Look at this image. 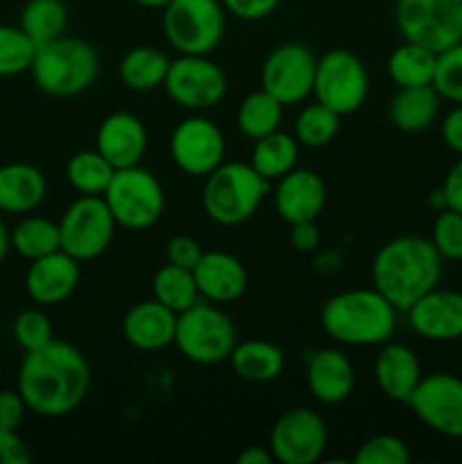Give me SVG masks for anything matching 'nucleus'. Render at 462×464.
<instances>
[{"label": "nucleus", "mask_w": 462, "mask_h": 464, "mask_svg": "<svg viewBox=\"0 0 462 464\" xmlns=\"http://www.w3.org/2000/svg\"><path fill=\"white\" fill-rule=\"evenodd\" d=\"M433 86L439 98L453 104H462V41L438 54Z\"/></svg>", "instance_id": "ea45409f"}, {"label": "nucleus", "mask_w": 462, "mask_h": 464, "mask_svg": "<svg viewBox=\"0 0 462 464\" xmlns=\"http://www.w3.org/2000/svg\"><path fill=\"white\" fill-rule=\"evenodd\" d=\"M12 249L27 261H36L41 256L62 249V234L59 222L41 216H27L12 229Z\"/></svg>", "instance_id": "473e14b6"}, {"label": "nucleus", "mask_w": 462, "mask_h": 464, "mask_svg": "<svg viewBox=\"0 0 462 464\" xmlns=\"http://www.w3.org/2000/svg\"><path fill=\"white\" fill-rule=\"evenodd\" d=\"M202 245H199L193 236H172L166 245V263L186 267V270H193L199 263V258H202Z\"/></svg>", "instance_id": "79ce46f5"}, {"label": "nucleus", "mask_w": 462, "mask_h": 464, "mask_svg": "<svg viewBox=\"0 0 462 464\" xmlns=\"http://www.w3.org/2000/svg\"><path fill=\"white\" fill-rule=\"evenodd\" d=\"M430 240L444 261H462V213L451 208L439 211L433 222Z\"/></svg>", "instance_id": "a19ab883"}, {"label": "nucleus", "mask_w": 462, "mask_h": 464, "mask_svg": "<svg viewBox=\"0 0 462 464\" xmlns=\"http://www.w3.org/2000/svg\"><path fill=\"white\" fill-rule=\"evenodd\" d=\"M329 444L324 417L313 408H290L274 421L270 451L281 464H315L324 458Z\"/></svg>", "instance_id": "4468645a"}, {"label": "nucleus", "mask_w": 462, "mask_h": 464, "mask_svg": "<svg viewBox=\"0 0 462 464\" xmlns=\"http://www.w3.org/2000/svg\"><path fill=\"white\" fill-rule=\"evenodd\" d=\"M168 68H170V57L163 50L154 48V45H139L120 59L118 75L127 89L148 93L159 86L163 89Z\"/></svg>", "instance_id": "cd10ccee"}, {"label": "nucleus", "mask_w": 462, "mask_h": 464, "mask_svg": "<svg viewBox=\"0 0 462 464\" xmlns=\"http://www.w3.org/2000/svg\"><path fill=\"white\" fill-rule=\"evenodd\" d=\"M116 227L102 195H80L59 220L62 249L80 263L95 261L109 249Z\"/></svg>", "instance_id": "9b49d317"}, {"label": "nucleus", "mask_w": 462, "mask_h": 464, "mask_svg": "<svg viewBox=\"0 0 462 464\" xmlns=\"http://www.w3.org/2000/svg\"><path fill=\"white\" fill-rule=\"evenodd\" d=\"M177 313L157 299H143L122 315V335L134 349L145 353L161 352L175 344Z\"/></svg>", "instance_id": "4be33fe9"}, {"label": "nucleus", "mask_w": 462, "mask_h": 464, "mask_svg": "<svg viewBox=\"0 0 462 464\" xmlns=\"http://www.w3.org/2000/svg\"><path fill=\"white\" fill-rule=\"evenodd\" d=\"M297 159L299 140L294 139V134H285V131L276 130L272 134L263 136V139L254 140L249 163L263 179L276 181L297 168Z\"/></svg>", "instance_id": "c85d7f7f"}, {"label": "nucleus", "mask_w": 462, "mask_h": 464, "mask_svg": "<svg viewBox=\"0 0 462 464\" xmlns=\"http://www.w3.org/2000/svg\"><path fill=\"white\" fill-rule=\"evenodd\" d=\"M9 249H12V231L7 229L5 220L0 218V266H3L5 258H7Z\"/></svg>", "instance_id": "3c124183"}, {"label": "nucleus", "mask_w": 462, "mask_h": 464, "mask_svg": "<svg viewBox=\"0 0 462 464\" xmlns=\"http://www.w3.org/2000/svg\"><path fill=\"white\" fill-rule=\"evenodd\" d=\"M397 308L371 285L353 288L326 299L320 324L331 340L349 347H380L392 340Z\"/></svg>", "instance_id": "7ed1b4c3"}, {"label": "nucleus", "mask_w": 462, "mask_h": 464, "mask_svg": "<svg viewBox=\"0 0 462 464\" xmlns=\"http://www.w3.org/2000/svg\"><path fill=\"white\" fill-rule=\"evenodd\" d=\"M152 297L161 302L163 306L170 308V311H175L177 315L188 311L190 306H195L202 299L197 284H195L193 270L172 266V263H166V266L154 272Z\"/></svg>", "instance_id": "72a5a7b5"}, {"label": "nucleus", "mask_w": 462, "mask_h": 464, "mask_svg": "<svg viewBox=\"0 0 462 464\" xmlns=\"http://www.w3.org/2000/svg\"><path fill=\"white\" fill-rule=\"evenodd\" d=\"M406 406L421 424L451 440H462V379L451 372L424 374Z\"/></svg>", "instance_id": "2eb2a0df"}, {"label": "nucleus", "mask_w": 462, "mask_h": 464, "mask_svg": "<svg viewBox=\"0 0 462 464\" xmlns=\"http://www.w3.org/2000/svg\"><path fill=\"white\" fill-rule=\"evenodd\" d=\"M116 168L98 150H80L66 163V179L80 195H104Z\"/></svg>", "instance_id": "f704fd0d"}, {"label": "nucleus", "mask_w": 462, "mask_h": 464, "mask_svg": "<svg viewBox=\"0 0 462 464\" xmlns=\"http://www.w3.org/2000/svg\"><path fill=\"white\" fill-rule=\"evenodd\" d=\"M353 464H408L410 449L401 438L390 433L374 435L358 447L351 458Z\"/></svg>", "instance_id": "58836bf2"}, {"label": "nucleus", "mask_w": 462, "mask_h": 464, "mask_svg": "<svg viewBox=\"0 0 462 464\" xmlns=\"http://www.w3.org/2000/svg\"><path fill=\"white\" fill-rule=\"evenodd\" d=\"M439 188H442L444 199H447V208L462 213V159L453 163Z\"/></svg>", "instance_id": "de8ad7c7"}, {"label": "nucleus", "mask_w": 462, "mask_h": 464, "mask_svg": "<svg viewBox=\"0 0 462 464\" xmlns=\"http://www.w3.org/2000/svg\"><path fill=\"white\" fill-rule=\"evenodd\" d=\"M238 343L231 317L217 304L197 302L177 315L175 347L195 365H220L229 361Z\"/></svg>", "instance_id": "423d86ee"}, {"label": "nucleus", "mask_w": 462, "mask_h": 464, "mask_svg": "<svg viewBox=\"0 0 462 464\" xmlns=\"http://www.w3.org/2000/svg\"><path fill=\"white\" fill-rule=\"evenodd\" d=\"M27 415V403L16 390H0V429L18 430Z\"/></svg>", "instance_id": "37998d69"}, {"label": "nucleus", "mask_w": 462, "mask_h": 464, "mask_svg": "<svg viewBox=\"0 0 462 464\" xmlns=\"http://www.w3.org/2000/svg\"><path fill=\"white\" fill-rule=\"evenodd\" d=\"M95 150L116 170L140 166L148 150V130L136 113L113 111L102 118L95 131Z\"/></svg>", "instance_id": "6ab92c4d"}, {"label": "nucleus", "mask_w": 462, "mask_h": 464, "mask_svg": "<svg viewBox=\"0 0 462 464\" xmlns=\"http://www.w3.org/2000/svg\"><path fill=\"white\" fill-rule=\"evenodd\" d=\"M195 284L199 297L211 304H231L245 295L249 285L247 267L238 256L229 252H204L197 266L193 267Z\"/></svg>", "instance_id": "412c9836"}, {"label": "nucleus", "mask_w": 462, "mask_h": 464, "mask_svg": "<svg viewBox=\"0 0 462 464\" xmlns=\"http://www.w3.org/2000/svg\"><path fill=\"white\" fill-rule=\"evenodd\" d=\"M317 57L308 45L285 41L270 50L261 66V89L274 95L284 107L303 102L313 95Z\"/></svg>", "instance_id": "ddd939ff"}, {"label": "nucleus", "mask_w": 462, "mask_h": 464, "mask_svg": "<svg viewBox=\"0 0 462 464\" xmlns=\"http://www.w3.org/2000/svg\"><path fill=\"white\" fill-rule=\"evenodd\" d=\"M442 139L448 150L462 157V104H456L442 121Z\"/></svg>", "instance_id": "09e8293b"}, {"label": "nucleus", "mask_w": 462, "mask_h": 464, "mask_svg": "<svg viewBox=\"0 0 462 464\" xmlns=\"http://www.w3.org/2000/svg\"><path fill=\"white\" fill-rule=\"evenodd\" d=\"M220 0H172L163 7V36L179 54H211L225 39Z\"/></svg>", "instance_id": "6e6552de"}, {"label": "nucleus", "mask_w": 462, "mask_h": 464, "mask_svg": "<svg viewBox=\"0 0 462 464\" xmlns=\"http://www.w3.org/2000/svg\"><path fill=\"white\" fill-rule=\"evenodd\" d=\"M444 258L424 236L388 240L371 261V285L397 311H408L417 299L438 288Z\"/></svg>", "instance_id": "f03ea898"}, {"label": "nucleus", "mask_w": 462, "mask_h": 464, "mask_svg": "<svg viewBox=\"0 0 462 464\" xmlns=\"http://www.w3.org/2000/svg\"><path fill=\"white\" fill-rule=\"evenodd\" d=\"M21 30L34 41V45L50 44L66 34L68 7L63 0H27L21 12Z\"/></svg>", "instance_id": "2f4dec72"}, {"label": "nucleus", "mask_w": 462, "mask_h": 464, "mask_svg": "<svg viewBox=\"0 0 462 464\" xmlns=\"http://www.w3.org/2000/svg\"><path fill=\"white\" fill-rule=\"evenodd\" d=\"M408 324L430 343H453L462 338V293L433 288L408 308Z\"/></svg>", "instance_id": "f3484780"}, {"label": "nucleus", "mask_w": 462, "mask_h": 464, "mask_svg": "<svg viewBox=\"0 0 462 464\" xmlns=\"http://www.w3.org/2000/svg\"><path fill=\"white\" fill-rule=\"evenodd\" d=\"M340 113L315 100L299 111L294 121V139L303 148H324L340 131Z\"/></svg>", "instance_id": "c9c22d12"}, {"label": "nucleus", "mask_w": 462, "mask_h": 464, "mask_svg": "<svg viewBox=\"0 0 462 464\" xmlns=\"http://www.w3.org/2000/svg\"><path fill=\"white\" fill-rule=\"evenodd\" d=\"M394 23L403 41L439 54L462 41V0H397Z\"/></svg>", "instance_id": "1a4fd4ad"}, {"label": "nucleus", "mask_w": 462, "mask_h": 464, "mask_svg": "<svg viewBox=\"0 0 462 464\" xmlns=\"http://www.w3.org/2000/svg\"><path fill=\"white\" fill-rule=\"evenodd\" d=\"M439 100L442 98H439V93L435 91L433 84L403 86V89H399L397 95L390 100V122H392L399 131H406V134L424 131L426 127L433 125L435 118H438Z\"/></svg>", "instance_id": "bb28decb"}, {"label": "nucleus", "mask_w": 462, "mask_h": 464, "mask_svg": "<svg viewBox=\"0 0 462 464\" xmlns=\"http://www.w3.org/2000/svg\"><path fill=\"white\" fill-rule=\"evenodd\" d=\"M231 370L236 376L249 383H270L281 376L285 367V353L279 344L270 340L252 338L245 343H236L229 356Z\"/></svg>", "instance_id": "a878e982"}, {"label": "nucleus", "mask_w": 462, "mask_h": 464, "mask_svg": "<svg viewBox=\"0 0 462 464\" xmlns=\"http://www.w3.org/2000/svg\"><path fill=\"white\" fill-rule=\"evenodd\" d=\"M14 340L23 352H36V349L45 347L54 340L53 322L45 315L41 308H27V311L18 313L12 326Z\"/></svg>", "instance_id": "4c0bfd02"}, {"label": "nucleus", "mask_w": 462, "mask_h": 464, "mask_svg": "<svg viewBox=\"0 0 462 464\" xmlns=\"http://www.w3.org/2000/svg\"><path fill=\"white\" fill-rule=\"evenodd\" d=\"M370 93V75L358 54L347 48H333L317 57L313 95L340 116L356 113Z\"/></svg>", "instance_id": "9d476101"}, {"label": "nucleus", "mask_w": 462, "mask_h": 464, "mask_svg": "<svg viewBox=\"0 0 462 464\" xmlns=\"http://www.w3.org/2000/svg\"><path fill=\"white\" fill-rule=\"evenodd\" d=\"M48 193L45 175L32 163H5L0 166V211L25 216L41 207Z\"/></svg>", "instance_id": "393cba45"}, {"label": "nucleus", "mask_w": 462, "mask_h": 464, "mask_svg": "<svg viewBox=\"0 0 462 464\" xmlns=\"http://www.w3.org/2000/svg\"><path fill=\"white\" fill-rule=\"evenodd\" d=\"M18 392L27 411L57 420L75 412L91 388V367L84 353L71 343L53 340L36 352H27L18 367Z\"/></svg>", "instance_id": "f257e3e1"}, {"label": "nucleus", "mask_w": 462, "mask_h": 464, "mask_svg": "<svg viewBox=\"0 0 462 464\" xmlns=\"http://www.w3.org/2000/svg\"><path fill=\"white\" fill-rule=\"evenodd\" d=\"M306 385L313 399L324 406H338L353 394L356 388V370L347 353L340 349H317L308 358Z\"/></svg>", "instance_id": "5701e85b"}, {"label": "nucleus", "mask_w": 462, "mask_h": 464, "mask_svg": "<svg viewBox=\"0 0 462 464\" xmlns=\"http://www.w3.org/2000/svg\"><path fill=\"white\" fill-rule=\"evenodd\" d=\"M36 45L21 25H0V77L30 72Z\"/></svg>", "instance_id": "e433bc0d"}, {"label": "nucleus", "mask_w": 462, "mask_h": 464, "mask_svg": "<svg viewBox=\"0 0 462 464\" xmlns=\"http://www.w3.org/2000/svg\"><path fill=\"white\" fill-rule=\"evenodd\" d=\"M284 109L285 107L274 95H270L263 89L245 95L238 107V113H236L240 134L249 140H258L263 136L272 134V131H276L281 127Z\"/></svg>", "instance_id": "7c9ffc66"}, {"label": "nucleus", "mask_w": 462, "mask_h": 464, "mask_svg": "<svg viewBox=\"0 0 462 464\" xmlns=\"http://www.w3.org/2000/svg\"><path fill=\"white\" fill-rule=\"evenodd\" d=\"M32 462V451L18 430L0 429V464H27Z\"/></svg>", "instance_id": "a18cd8bd"}, {"label": "nucleus", "mask_w": 462, "mask_h": 464, "mask_svg": "<svg viewBox=\"0 0 462 464\" xmlns=\"http://www.w3.org/2000/svg\"><path fill=\"white\" fill-rule=\"evenodd\" d=\"M163 91L179 107L202 113L225 100L226 75L208 54H179L170 59Z\"/></svg>", "instance_id": "f8f14e48"}, {"label": "nucleus", "mask_w": 462, "mask_h": 464, "mask_svg": "<svg viewBox=\"0 0 462 464\" xmlns=\"http://www.w3.org/2000/svg\"><path fill=\"white\" fill-rule=\"evenodd\" d=\"M80 266L82 263L63 249L30 261L25 272L27 297L39 306H59L68 302L80 285Z\"/></svg>", "instance_id": "a211bd4d"}, {"label": "nucleus", "mask_w": 462, "mask_h": 464, "mask_svg": "<svg viewBox=\"0 0 462 464\" xmlns=\"http://www.w3.org/2000/svg\"><path fill=\"white\" fill-rule=\"evenodd\" d=\"M421 379H424L421 362L408 344L392 343V340L380 344L374 361V381L385 397L408 403Z\"/></svg>", "instance_id": "b1692460"}, {"label": "nucleus", "mask_w": 462, "mask_h": 464, "mask_svg": "<svg viewBox=\"0 0 462 464\" xmlns=\"http://www.w3.org/2000/svg\"><path fill=\"white\" fill-rule=\"evenodd\" d=\"M267 193L270 181L263 179L252 163L222 161L211 175L204 177L202 208L216 225L236 227L261 208Z\"/></svg>", "instance_id": "39448f33"}, {"label": "nucleus", "mask_w": 462, "mask_h": 464, "mask_svg": "<svg viewBox=\"0 0 462 464\" xmlns=\"http://www.w3.org/2000/svg\"><path fill=\"white\" fill-rule=\"evenodd\" d=\"M220 3L231 16L240 21H261L279 7L281 0H220Z\"/></svg>", "instance_id": "c03bdc74"}, {"label": "nucleus", "mask_w": 462, "mask_h": 464, "mask_svg": "<svg viewBox=\"0 0 462 464\" xmlns=\"http://www.w3.org/2000/svg\"><path fill=\"white\" fill-rule=\"evenodd\" d=\"M326 184L315 170L294 168L276 179L274 211L285 225L317 220L324 211Z\"/></svg>", "instance_id": "aec40b11"}, {"label": "nucleus", "mask_w": 462, "mask_h": 464, "mask_svg": "<svg viewBox=\"0 0 462 464\" xmlns=\"http://www.w3.org/2000/svg\"><path fill=\"white\" fill-rule=\"evenodd\" d=\"M226 140L220 127L207 116L184 118L170 134V159L190 177H207L225 161Z\"/></svg>", "instance_id": "dca6fc26"}, {"label": "nucleus", "mask_w": 462, "mask_h": 464, "mask_svg": "<svg viewBox=\"0 0 462 464\" xmlns=\"http://www.w3.org/2000/svg\"><path fill=\"white\" fill-rule=\"evenodd\" d=\"M435 68H438V53L412 41H403L388 57V75L399 89L433 84Z\"/></svg>", "instance_id": "c756f323"}, {"label": "nucleus", "mask_w": 462, "mask_h": 464, "mask_svg": "<svg viewBox=\"0 0 462 464\" xmlns=\"http://www.w3.org/2000/svg\"><path fill=\"white\" fill-rule=\"evenodd\" d=\"M136 5H140V7H149V9H163L168 7V5L172 3V0H134Z\"/></svg>", "instance_id": "864d4df0"}, {"label": "nucleus", "mask_w": 462, "mask_h": 464, "mask_svg": "<svg viewBox=\"0 0 462 464\" xmlns=\"http://www.w3.org/2000/svg\"><path fill=\"white\" fill-rule=\"evenodd\" d=\"M100 57L93 45L77 36H59L36 48L32 80L53 98H72L91 89L98 77Z\"/></svg>", "instance_id": "20e7f679"}, {"label": "nucleus", "mask_w": 462, "mask_h": 464, "mask_svg": "<svg viewBox=\"0 0 462 464\" xmlns=\"http://www.w3.org/2000/svg\"><path fill=\"white\" fill-rule=\"evenodd\" d=\"M428 202H430V207L438 208V211H444V208H447V199H444L442 188H435L433 193H430Z\"/></svg>", "instance_id": "603ef678"}, {"label": "nucleus", "mask_w": 462, "mask_h": 464, "mask_svg": "<svg viewBox=\"0 0 462 464\" xmlns=\"http://www.w3.org/2000/svg\"><path fill=\"white\" fill-rule=\"evenodd\" d=\"M288 227H290V245H293L297 252L311 254L322 245V231L320 227H317V220L294 222V225H288Z\"/></svg>", "instance_id": "49530a36"}, {"label": "nucleus", "mask_w": 462, "mask_h": 464, "mask_svg": "<svg viewBox=\"0 0 462 464\" xmlns=\"http://www.w3.org/2000/svg\"><path fill=\"white\" fill-rule=\"evenodd\" d=\"M238 464H272L274 456H272L270 447H261V444H252V447H245L243 451L236 458Z\"/></svg>", "instance_id": "8fccbe9b"}, {"label": "nucleus", "mask_w": 462, "mask_h": 464, "mask_svg": "<svg viewBox=\"0 0 462 464\" xmlns=\"http://www.w3.org/2000/svg\"><path fill=\"white\" fill-rule=\"evenodd\" d=\"M102 198L116 225L127 231L149 229L166 211L161 181L143 166L120 168L113 172Z\"/></svg>", "instance_id": "0eeeda50"}]
</instances>
